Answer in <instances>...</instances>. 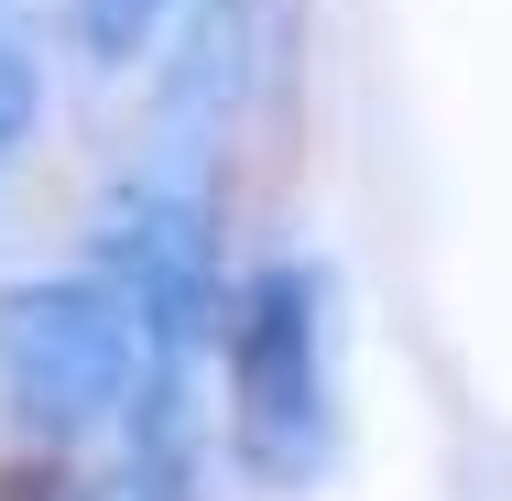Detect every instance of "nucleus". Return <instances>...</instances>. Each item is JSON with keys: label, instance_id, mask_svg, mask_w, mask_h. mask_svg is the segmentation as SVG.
I'll list each match as a JSON object with an SVG mask.
<instances>
[{"label": "nucleus", "instance_id": "1", "mask_svg": "<svg viewBox=\"0 0 512 501\" xmlns=\"http://www.w3.org/2000/svg\"><path fill=\"white\" fill-rule=\"evenodd\" d=\"M218 436L251 491H316L338 458V284L316 251L251 262L218 305Z\"/></svg>", "mask_w": 512, "mask_h": 501}, {"label": "nucleus", "instance_id": "2", "mask_svg": "<svg viewBox=\"0 0 512 501\" xmlns=\"http://www.w3.org/2000/svg\"><path fill=\"white\" fill-rule=\"evenodd\" d=\"M88 273H99L142 371H207L218 349V305H229V262H218V175L207 164H164L142 153L88 218Z\"/></svg>", "mask_w": 512, "mask_h": 501}, {"label": "nucleus", "instance_id": "3", "mask_svg": "<svg viewBox=\"0 0 512 501\" xmlns=\"http://www.w3.org/2000/svg\"><path fill=\"white\" fill-rule=\"evenodd\" d=\"M131 393H142V338L88 262L0 284V414L33 447H109Z\"/></svg>", "mask_w": 512, "mask_h": 501}, {"label": "nucleus", "instance_id": "4", "mask_svg": "<svg viewBox=\"0 0 512 501\" xmlns=\"http://www.w3.org/2000/svg\"><path fill=\"white\" fill-rule=\"evenodd\" d=\"M33 131H44V55L33 33H0V175L33 153Z\"/></svg>", "mask_w": 512, "mask_h": 501}, {"label": "nucleus", "instance_id": "5", "mask_svg": "<svg viewBox=\"0 0 512 501\" xmlns=\"http://www.w3.org/2000/svg\"><path fill=\"white\" fill-rule=\"evenodd\" d=\"M55 501H207V480H197V469H153V458H120V447H109L99 469H77Z\"/></svg>", "mask_w": 512, "mask_h": 501}]
</instances>
